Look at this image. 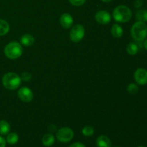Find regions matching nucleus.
I'll return each mask as SVG.
<instances>
[{
	"instance_id": "nucleus-1",
	"label": "nucleus",
	"mask_w": 147,
	"mask_h": 147,
	"mask_svg": "<svg viewBox=\"0 0 147 147\" xmlns=\"http://www.w3.org/2000/svg\"><path fill=\"white\" fill-rule=\"evenodd\" d=\"M131 37L136 42H143L147 37V25L145 22L138 21L131 29Z\"/></svg>"
},
{
	"instance_id": "nucleus-2",
	"label": "nucleus",
	"mask_w": 147,
	"mask_h": 147,
	"mask_svg": "<svg viewBox=\"0 0 147 147\" xmlns=\"http://www.w3.org/2000/svg\"><path fill=\"white\" fill-rule=\"evenodd\" d=\"M131 17L132 11L127 6L119 5L116 7L113 11V17L117 22H127L131 19Z\"/></svg>"
},
{
	"instance_id": "nucleus-3",
	"label": "nucleus",
	"mask_w": 147,
	"mask_h": 147,
	"mask_svg": "<svg viewBox=\"0 0 147 147\" xmlns=\"http://www.w3.org/2000/svg\"><path fill=\"white\" fill-rule=\"evenodd\" d=\"M22 80L18 74L13 72L7 73L3 76V86L8 90H16L21 85Z\"/></svg>"
},
{
	"instance_id": "nucleus-4",
	"label": "nucleus",
	"mask_w": 147,
	"mask_h": 147,
	"mask_svg": "<svg viewBox=\"0 0 147 147\" xmlns=\"http://www.w3.org/2000/svg\"><path fill=\"white\" fill-rule=\"evenodd\" d=\"M4 54L11 60H15L22 56L23 53V49L22 45L17 42H11L8 43L4 47Z\"/></svg>"
},
{
	"instance_id": "nucleus-5",
	"label": "nucleus",
	"mask_w": 147,
	"mask_h": 147,
	"mask_svg": "<svg viewBox=\"0 0 147 147\" xmlns=\"http://www.w3.org/2000/svg\"><path fill=\"white\" fill-rule=\"evenodd\" d=\"M74 132L70 128L63 127L59 129L56 133V138L62 143H67L73 139Z\"/></svg>"
},
{
	"instance_id": "nucleus-6",
	"label": "nucleus",
	"mask_w": 147,
	"mask_h": 147,
	"mask_svg": "<svg viewBox=\"0 0 147 147\" xmlns=\"http://www.w3.org/2000/svg\"><path fill=\"white\" fill-rule=\"evenodd\" d=\"M85 28L82 24H76L72 27L70 32V38L74 42L81 41L85 36Z\"/></svg>"
},
{
	"instance_id": "nucleus-7",
	"label": "nucleus",
	"mask_w": 147,
	"mask_h": 147,
	"mask_svg": "<svg viewBox=\"0 0 147 147\" xmlns=\"http://www.w3.org/2000/svg\"><path fill=\"white\" fill-rule=\"evenodd\" d=\"M18 97L20 100L24 103H29L31 101L34 97L33 92L30 88L27 87H22L18 90Z\"/></svg>"
},
{
	"instance_id": "nucleus-8",
	"label": "nucleus",
	"mask_w": 147,
	"mask_h": 147,
	"mask_svg": "<svg viewBox=\"0 0 147 147\" xmlns=\"http://www.w3.org/2000/svg\"><path fill=\"white\" fill-rule=\"evenodd\" d=\"M95 20L100 24H107L111 21V15L106 10H100L95 14Z\"/></svg>"
},
{
	"instance_id": "nucleus-9",
	"label": "nucleus",
	"mask_w": 147,
	"mask_h": 147,
	"mask_svg": "<svg viewBox=\"0 0 147 147\" xmlns=\"http://www.w3.org/2000/svg\"><path fill=\"white\" fill-rule=\"evenodd\" d=\"M134 79L138 85L147 84V70L144 68H138L134 73Z\"/></svg>"
},
{
	"instance_id": "nucleus-10",
	"label": "nucleus",
	"mask_w": 147,
	"mask_h": 147,
	"mask_svg": "<svg viewBox=\"0 0 147 147\" xmlns=\"http://www.w3.org/2000/svg\"><path fill=\"white\" fill-rule=\"evenodd\" d=\"M73 17L68 13H64L60 17V24L64 29H68L72 27L73 24Z\"/></svg>"
},
{
	"instance_id": "nucleus-11",
	"label": "nucleus",
	"mask_w": 147,
	"mask_h": 147,
	"mask_svg": "<svg viewBox=\"0 0 147 147\" xmlns=\"http://www.w3.org/2000/svg\"><path fill=\"white\" fill-rule=\"evenodd\" d=\"M111 142L108 136L101 135L96 139L97 147H111Z\"/></svg>"
},
{
	"instance_id": "nucleus-12",
	"label": "nucleus",
	"mask_w": 147,
	"mask_h": 147,
	"mask_svg": "<svg viewBox=\"0 0 147 147\" xmlns=\"http://www.w3.org/2000/svg\"><path fill=\"white\" fill-rule=\"evenodd\" d=\"M34 43V37L30 34H25L20 38V44L25 47H30Z\"/></svg>"
},
{
	"instance_id": "nucleus-13",
	"label": "nucleus",
	"mask_w": 147,
	"mask_h": 147,
	"mask_svg": "<svg viewBox=\"0 0 147 147\" xmlns=\"http://www.w3.org/2000/svg\"><path fill=\"white\" fill-rule=\"evenodd\" d=\"M111 34L116 38H119V37H122L123 34V30L121 26L119 25V24H113L111 30Z\"/></svg>"
},
{
	"instance_id": "nucleus-14",
	"label": "nucleus",
	"mask_w": 147,
	"mask_h": 147,
	"mask_svg": "<svg viewBox=\"0 0 147 147\" xmlns=\"http://www.w3.org/2000/svg\"><path fill=\"white\" fill-rule=\"evenodd\" d=\"M55 141V138L52 134H46L42 139V144L45 146H51Z\"/></svg>"
},
{
	"instance_id": "nucleus-15",
	"label": "nucleus",
	"mask_w": 147,
	"mask_h": 147,
	"mask_svg": "<svg viewBox=\"0 0 147 147\" xmlns=\"http://www.w3.org/2000/svg\"><path fill=\"white\" fill-rule=\"evenodd\" d=\"M10 125L7 121L1 120L0 121V134L1 135H7L9 133Z\"/></svg>"
},
{
	"instance_id": "nucleus-16",
	"label": "nucleus",
	"mask_w": 147,
	"mask_h": 147,
	"mask_svg": "<svg viewBox=\"0 0 147 147\" xmlns=\"http://www.w3.org/2000/svg\"><path fill=\"white\" fill-rule=\"evenodd\" d=\"M9 24L6 20L0 19V36L7 34L9 31Z\"/></svg>"
},
{
	"instance_id": "nucleus-17",
	"label": "nucleus",
	"mask_w": 147,
	"mask_h": 147,
	"mask_svg": "<svg viewBox=\"0 0 147 147\" xmlns=\"http://www.w3.org/2000/svg\"><path fill=\"white\" fill-rule=\"evenodd\" d=\"M126 51L130 55H135L139 52V46L135 42H130L126 47Z\"/></svg>"
},
{
	"instance_id": "nucleus-18",
	"label": "nucleus",
	"mask_w": 147,
	"mask_h": 147,
	"mask_svg": "<svg viewBox=\"0 0 147 147\" xmlns=\"http://www.w3.org/2000/svg\"><path fill=\"white\" fill-rule=\"evenodd\" d=\"M136 19L137 21L146 22H147V10L139 9L136 13Z\"/></svg>"
},
{
	"instance_id": "nucleus-19",
	"label": "nucleus",
	"mask_w": 147,
	"mask_h": 147,
	"mask_svg": "<svg viewBox=\"0 0 147 147\" xmlns=\"http://www.w3.org/2000/svg\"><path fill=\"white\" fill-rule=\"evenodd\" d=\"M6 141H7V143L9 144H11V145L16 144H17L19 141L18 134L16 133H14V132H13V133L8 134Z\"/></svg>"
},
{
	"instance_id": "nucleus-20",
	"label": "nucleus",
	"mask_w": 147,
	"mask_h": 147,
	"mask_svg": "<svg viewBox=\"0 0 147 147\" xmlns=\"http://www.w3.org/2000/svg\"><path fill=\"white\" fill-rule=\"evenodd\" d=\"M82 134L85 136H91L94 134V129L90 126H86L82 129Z\"/></svg>"
},
{
	"instance_id": "nucleus-21",
	"label": "nucleus",
	"mask_w": 147,
	"mask_h": 147,
	"mask_svg": "<svg viewBox=\"0 0 147 147\" xmlns=\"http://www.w3.org/2000/svg\"><path fill=\"white\" fill-rule=\"evenodd\" d=\"M127 91L128 93L131 95L136 94L139 91V86L136 83H130V84H129V86L127 87Z\"/></svg>"
},
{
	"instance_id": "nucleus-22",
	"label": "nucleus",
	"mask_w": 147,
	"mask_h": 147,
	"mask_svg": "<svg viewBox=\"0 0 147 147\" xmlns=\"http://www.w3.org/2000/svg\"><path fill=\"white\" fill-rule=\"evenodd\" d=\"M20 78L22 81L29 82L32 79V74L28 72H24L20 76Z\"/></svg>"
},
{
	"instance_id": "nucleus-23",
	"label": "nucleus",
	"mask_w": 147,
	"mask_h": 147,
	"mask_svg": "<svg viewBox=\"0 0 147 147\" xmlns=\"http://www.w3.org/2000/svg\"><path fill=\"white\" fill-rule=\"evenodd\" d=\"M68 1L72 5L76 6V7H80L86 3V0H68Z\"/></svg>"
},
{
	"instance_id": "nucleus-24",
	"label": "nucleus",
	"mask_w": 147,
	"mask_h": 147,
	"mask_svg": "<svg viewBox=\"0 0 147 147\" xmlns=\"http://www.w3.org/2000/svg\"><path fill=\"white\" fill-rule=\"evenodd\" d=\"M144 1L143 0H136L134 2V7L136 8H140L143 6Z\"/></svg>"
},
{
	"instance_id": "nucleus-25",
	"label": "nucleus",
	"mask_w": 147,
	"mask_h": 147,
	"mask_svg": "<svg viewBox=\"0 0 147 147\" xmlns=\"http://www.w3.org/2000/svg\"><path fill=\"white\" fill-rule=\"evenodd\" d=\"M69 147H86V146L80 142H76V143L72 144Z\"/></svg>"
},
{
	"instance_id": "nucleus-26",
	"label": "nucleus",
	"mask_w": 147,
	"mask_h": 147,
	"mask_svg": "<svg viewBox=\"0 0 147 147\" xmlns=\"http://www.w3.org/2000/svg\"><path fill=\"white\" fill-rule=\"evenodd\" d=\"M6 146V140L0 136V147H5Z\"/></svg>"
},
{
	"instance_id": "nucleus-27",
	"label": "nucleus",
	"mask_w": 147,
	"mask_h": 147,
	"mask_svg": "<svg viewBox=\"0 0 147 147\" xmlns=\"http://www.w3.org/2000/svg\"><path fill=\"white\" fill-rule=\"evenodd\" d=\"M144 48L147 50V37L144 40Z\"/></svg>"
},
{
	"instance_id": "nucleus-28",
	"label": "nucleus",
	"mask_w": 147,
	"mask_h": 147,
	"mask_svg": "<svg viewBox=\"0 0 147 147\" xmlns=\"http://www.w3.org/2000/svg\"><path fill=\"white\" fill-rule=\"evenodd\" d=\"M101 1H103V2H110L112 0H101Z\"/></svg>"
},
{
	"instance_id": "nucleus-29",
	"label": "nucleus",
	"mask_w": 147,
	"mask_h": 147,
	"mask_svg": "<svg viewBox=\"0 0 147 147\" xmlns=\"http://www.w3.org/2000/svg\"><path fill=\"white\" fill-rule=\"evenodd\" d=\"M114 147H121V146H114Z\"/></svg>"
},
{
	"instance_id": "nucleus-30",
	"label": "nucleus",
	"mask_w": 147,
	"mask_h": 147,
	"mask_svg": "<svg viewBox=\"0 0 147 147\" xmlns=\"http://www.w3.org/2000/svg\"><path fill=\"white\" fill-rule=\"evenodd\" d=\"M139 147H145V146H139Z\"/></svg>"
}]
</instances>
